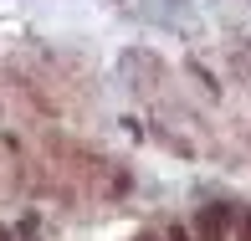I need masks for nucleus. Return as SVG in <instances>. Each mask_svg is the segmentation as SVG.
<instances>
[{"mask_svg": "<svg viewBox=\"0 0 251 241\" xmlns=\"http://www.w3.org/2000/svg\"><path fill=\"white\" fill-rule=\"evenodd\" d=\"M139 241H149V236H139Z\"/></svg>", "mask_w": 251, "mask_h": 241, "instance_id": "obj_4", "label": "nucleus"}, {"mask_svg": "<svg viewBox=\"0 0 251 241\" xmlns=\"http://www.w3.org/2000/svg\"><path fill=\"white\" fill-rule=\"evenodd\" d=\"M246 241H251V215H246Z\"/></svg>", "mask_w": 251, "mask_h": 241, "instance_id": "obj_3", "label": "nucleus"}, {"mask_svg": "<svg viewBox=\"0 0 251 241\" xmlns=\"http://www.w3.org/2000/svg\"><path fill=\"white\" fill-rule=\"evenodd\" d=\"M0 241H16V236H10V231H5V226H0Z\"/></svg>", "mask_w": 251, "mask_h": 241, "instance_id": "obj_2", "label": "nucleus"}, {"mask_svg": "<svg viewBox=\"0 0 251 241\" xmlns=\"http://www.w3.org/2000/svg\"><path fill=\"white\" fill-rule=\"evenodd\" d=\"M169 241H190V231H185V226H175V231H169Z\"/></svg>", "mask_w": 251, "mask_h": 241, "instance_id": "obj_1", "label": "nucleus"}]
</instances>
